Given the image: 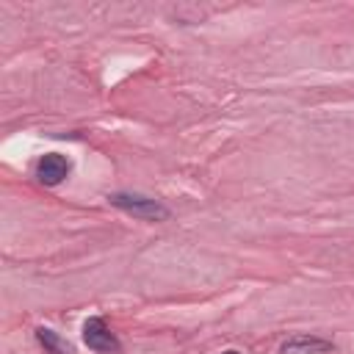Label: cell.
<instances>
[{
  "mask_svg": "<svg viewBox=\"0 0 354 354\" xmlns=\"http://www.w3.org/2000/svg\"><path fill=\"white\" fill-rule=\"evenodd\" d=\"M332 351H335L332 340L310 332H296L279 343V354H332Z\"/></svg>",
  "mask_w": 354,
  "mask_h": 354,
  "instance_id": "obj_4",
  "label": "cell"
},
{
  "mask_svg": "<svg viewBox=\"0 0 354 354\" xmlns=\"http://www.w3.org/2000/svg\"><path fill=\"white\" fill-rule=\"evenodd\" d=\"M221 354H241V351H235V348H227V351H221Z\"/></svg>",
  "mask_w": 354,
  "mask_h": 354,
  "instance_id": "obj_6",
  "label": "cell"
},
{
  "mask_svg": "<svg viewBox=\"0 0 354 354\" xmlns=\"http://www.w3.org/2000/svg\"><path fill=\"white\" fill-rule=\"evenodd\" d=\"M36 340H39V346L47 351V354H75V348H72V343L66 340V337H61L55 329H50V326H36Z\"/></svg>",
  "mask_w": 354,
  "mask_h": 354,
  "instance_id": "obj_5",
  "label": "cell"
},
{
  "mask_svg": "<svg viewBox=\"0 0 354 354\" xmlns=\"http://www.w3.org/2000/svg\"><path fill=\"white\" fill-rule=\"evenodd\" d=\"M108 202L113 207H119L122 213L141 218V221H166L171 216V210L160 199L147 196V194H136V191H113V194H108Z\"/></svg>",
  "mask_w": 354,
  "mask_h": 354,
  "instance_id": "obj_1",
  "label": "cell"
},
{
  "mask_svg": "<svg viewBox=\"0 0 354 354\" xmlns=\"http://www.w3.org/2000/svg\"><path fill=\"white\" fill-rule=\"evenodd\" d=\"M72 169H75V166H72V158H69V155H64V152H44V155L36 160L33 174H36V180H39L44 188H55V185H61V183L69 180Z\"/></svg>",
  "mask_w": 354,
  "mask_h": 354,
  "instance_id": "obj_3",
  "label": "cell"
},
{
  "mask_svg": "<svg viewBox=\"0 0 354 354\" xmlns=\"http://www.w3.org/2000/svg\"><path fill=\"white\" fill-rule=\"evenodd\" d=\"M83 343L97 354H119L122 351L116 332L108 326V321L102 315H91L83 321Z\"/></svg>",
  "mask_w": 354,
  "mask_h": 354,
  "instance_id": "obj_2",
  "label": "cell"
}]
</instances>
